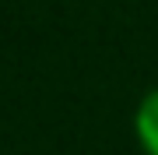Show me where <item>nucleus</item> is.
<instances>
[{"label":"nucleus","mask_w":158,"mask_h":155,"mask_svg":"<svg viewBox=\"0 0 158 155\" xmlns=\"http://www.w3.org/2000/svg\"><path fill=\"white\" fill-rule=\"evenodd\" d=\"M134 131H137V141L148 155H158V88L148 92L137 106V116H134Z\"/></svg>","instance_id":"f257e3e1"}]
</instances>
